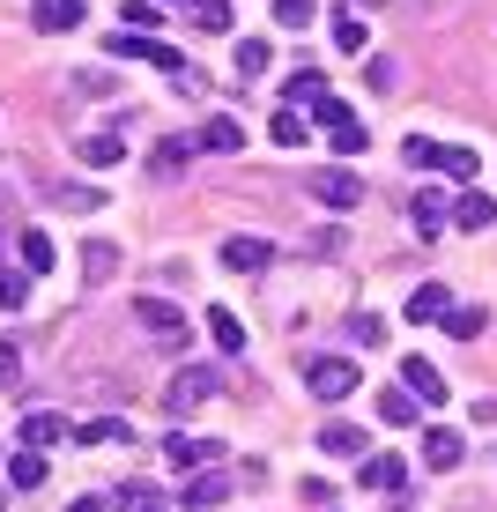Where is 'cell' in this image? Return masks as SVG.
Masks as SVG:
<instances>
[{
	"label": "cell",
	"mask_w": 497,
	"mask_h": 512,
	"mask_svg": "<svg viewBox=\"0 0 497 512\" xmlns=\"http://www.w3.org/2000/svg\"><path fill=\"white\" fill-rule=\"evenodd\" d=\"M357 386H364V372H357L349 357H312V364H305V394H312V401H349Z\"/></svg>",
	"instance_id": "1"
},
{
	"label": "cell",
	"mask_w": 497,
	"mask_h": 512,
	"mask_svg": "<svg viewBox=\"0 0 497 512\" xmlns=\"http://www.w3.org/2000/svg\"><path fill=\"white\" fill-rule=\"evenodd\" d=\"M305 193H312V201H327V208H357L364 201V179H357V171H342V164H327V171H305Z\"/></svg>",
	"instance_id": "2"
},
{
	"label": "cell",
	"mask_w": 497,
	"mask_h": 512,
	"mask_svg": "<svg viewBox=\"0 0 497 512\" xmlns=\"http://www.w3.org/2000/svg\"><path fill=\"white\" fill-rule=\"evenodd\" d=\"M216 394V364H186L179 379H171V394H164V409L171 416H186V409H201V401Z\"/></svg>",
	"instance_id": "3"
},
{
	"label": "cell",
	"mask_w": 497,
	"mask_h": 512,
	"mask_svg": "<svg viewBox=\"0 0 497 512\" xmlns=\"http://www.w3.org/2000/svg\"><path fill=\"white\" fill-rule=\"evenodd\" d=\"M134 320L156 334V342H186V312L171 297H134Z\"/></svg>",
	"instance_id": "4"
},
{
	"label": "cell",
	"mask_w": 497,
	"mask_h": 512,
	"mask_svg": "<svg viewBox=\"0 0 497 512\" xmlns=\"http://www.w3.org/2000/svg\"><path fill=\"white\" fill-rule=\"evenodd\" d=\"M460 461H468L460 431H453V423H431V431H423V468H431V475H453Z\"/></svg>",
	"instance_id": "5"
},
{
	"label": "cell",
	"mask_w": 497,
	"mask_h": 512,
	"mask_svg": "<svg viewBox=\"0 0 497 512\" xmlns=\"http://www.w3.org/2000/svg\"><path fill=\"white\" fill-rule=\"evenodd\" d=\"M401 386H408V394L423 401V409H438V401L453 394V386H446V372H438L431 357H408V364H401Z\"/></svg>",
	"instance_id": "6"
},
{
	"label": "cell",
	"mask_w": 497,
	"mask_h": 512,
	"mask_svg": "<svg viewBox=\"0 0 497 512\" xmlns=\"http://www.w3.org/2000/svg\"><path fill=\"white\" fill-rule=\"evenodd\" d=\"M446 312H453L446 282H416V290H408V320H416V327H446Z\"/></svg>",
	"instance_id": "7"
},
{
	"label": "cell",
	"mask_w": 497,
	"mask_h": 512,
	"mask_svg": "<svg viewBox=\"0 0 497 512\" xmlns=\"http://www.w3.org/2000/svg\"><path fill=\"white\" fill-rule=\"evenodd\" d=\"M268 260H275V245H268V238H245V231H238V238H223V268H230V275H260Z\"/></svg>",
	"instance_id": "8"
},
{
	"label": "cell",
	"mask_w": 497,
	"mask_h": 512,
	"mask_svg": "<svg viewBox=\"0 0 497 512\" xmlns=\"http://www.w3.org/2000/svg\"><path fill=\"white\" fill-rule=\"evenodd\" d=\"M82 15H90V0H30V23H38L45 38H60V30H75Z\"/></svg>",
	"instance_id": "9"
},
{
	"label": "cell",
	"mask_w": 497,
	"mask_h": 512,
	"mask_svg": "<svg viewBox=\"0 0 497 512\" xmlns=\"http://www.w3.org/2000/svg\"><path fill=\"white\" fill-rule=\"evenodd\" d=\"M15 438L45 453V446H60V438H75V431H67V416H60V409H30V416H23V431H15Z\"/></svg>",
	"instance_id": "10"
},
{
	"label": "cell",
	"mask_w": 497,
	"mask_h": 512,
	"mask_svg": "<svg viewBox=\"0 0 497 512\" xmlns=\"http://www.w3.org/2000/svg\"><path fill=\"white\" fill-rule=\"evenodd\" d=\"M364 490H379V498H394V490L408 483V461H394V453H371V461H357Z\"/></svg>",
	"instance_id": "11"
},
{
	"label": "cell",
	"mask_w": 497,
	"mask_h": 512,
	"mask_svg": "<svg viewBox=\"0 0 497 512\" xmlns=\"http://www.w3.org/2000/svg\"><path fill=\"white\" fill-rule=\"evenodd\" d=\"M216 453H223L216 438H186V431H171V438H164V461H171V468H208Z\"/></svg>",
	"instance_id": "12"
},
{
	"label": "cell",
	"mask_w": 497,
	"mask_h": 512,
	"mask_svg": "<svg viewBox=\"0 0 497 512\" xmlns=\"http://www.w3.org/2000/svg\"><path fill=\"white\" fill-rule=\"evenodd\" d=\"M319 453H334V461H364V431H357V423H342V416L319 423Z\"/></svg>",
	"instance_id": "13"
},
{
	"label": "cell",
	"mask_w": 497,
	"mask_h": 512,
	"mask_svg": "<svg viewBox=\"0 0 497 512\" xmlns=\"http://www.w3.org/2000/svg\"><path fill=\"white\" fill-rule=\"evenodd\" d=\"M223 498H230V475H223V468H193V483H186V505H193V512H216Z\"/></svg>",
	"instance_id": "14"
},
{
	"label": "cell",
	"mask_w": 497,
	"mask_h": 512,
	"mask_svg": "<svg viewBox=\"0 0 497 512\" xmlns=\"http://www.w3.org/2000/svg\"><path fill=\"white\" fill-rule=\"evenodd\" d=\"M453 223H460V231H490V223H497V201H490L483 186H468V193L453 201Z\"/></svg>",
	"instance_id": "15"
},
{
	"label": "cell",
	"mask_w": 497,
	"mask_h": 512,
	"mask_svg": "<svg viewBox=\"0 0 497 512\" xmlns=\"http://www.w3.org/2000/svg\"><path fill=\"white\" fill-rule=\"evenodd\" d=\"M208 342H216L223 357H245V320L223 312V305H208Z\"/></svg>",
	"instance_id": "16"
},
{
	"label": "cell",
	"mask_w": 497,
	"mask_h": 512,
	"mask_svg": "<svg viewBox=\"0 0 497 512\" xmlns=\"http://www.w3.org/2000/svg\"><path fill=\"white\" fill-rule=\"evenodd\" d=\"M75 156H82L90 171H112L119 156H127V141H119V134H82V141H75Z\"/></svg>",
	"instance_id": "17"
},
{
	"label": "cell",
	"mask_w": 497,
	"mask_h": 512,
	"mask_svg": "<svg viewBox=\"0 0 497 512\" xmlns=\"http://www.w3.org/2000/svg\"><path fill=\"white\" fill-rule=\"evenodd\" d=\"M193 149H208V156H238V149H245V127H238V119H208Z\"/></svg>",
	"instance_id": "18"
},
{
	"label": "cell",
	"mask_w": 497,
	"mask_h": 512,
	"mask_svg": "<svg viewBox=\"0 0 497 512\" xmlns=\"http://www.w3.org/2000/svg\"><path fill=\"white\" fill-rule=\"evenodd\" d=\"M446 216H453V208H446V193H431V186H423V193H416V208H408V223H416L423 238H438V231H446Z\"/></svg>",
	"instance_id": "19"
},
{
	"label": "cell",
	"mask_w": 497,
	"mask_h": 512,
	"mask_svg": "<svg viewBox=\"0 0 497 512\" xmlns=\"http://www.w3.org/2000/svg\"><path fill=\"white\" fill-rule=\"evenodd\" d=\"M112 275H119V245L90 238V245H82V282H112Z\"/></svg>",
	"instance_id": "20"
},
{
	"label": "cell",
	"mask_w": 497,
	"mask_h": 512,
	"mask_svg": "<svg viewBox=\"0 0 497 512\" xmlns=\"http://www.w3.org/2000/svg\"><path fill=\"white\" fill-rule=\"evenodd\" d=\"M112 505H119V512H171L156 483H119V490H112Z\"/></svg>",
	"instance_id": "21"
},
{
	"label": "cell",
	"mask_w": 497,
	"mask_h": 512,
	"mask_svg": "<svg viewBox=\"0 0 497 512\" xmlns=\"http://www.w3.org/2000/svg\"><path fill=\"white\" fill-rule=\"evenodd\" d=\"M268 134L282 141V149H305V134H312V119H305V112H297V104H282V112L268 119Z\"/></svg>",
	"instance_id": "22"
},
{
	"label": "cell",
	"mask_w": 497,
	"mask_h": 512,
	"mask_svg": "<svg viewBox=\"0 0 497 512\" xmlns=\"http://www.w3.org/2000/svg\"><path fill=\"white\" fill-rule=\"evenodd\" d=\"M8 483H15V490H38V483H45V453H38V446L8 453Z\"/></svg>",
	"instance_id": "23"
},
{
	"label": "cell",
	"mask_w": 497,
	"mask_h": 512,
	"mask_svg": "<svg viewBox=\"0 0 497 512\" xmlns=\"http://www.w3.org/2000/svg\"><path fill=\"white\" fill-rule=\"evenodd\" d=\"M15 253H23V268H30V275L60 268V253H52V238H45V231H23V238H15Z\"/></svg>",
	"instance_id": "24"
},
{
	"label": "cell",
	"mask_w": 497,
	"mask_h": 512,
	"mask_svg": "<svg viewBox=\"0 0 497 512\" xmlns=\"http://www.w3.org/2000/svg\"><path fill=\"white\" fill-rule=\"evenodd\" d=\"M268 60H275V52H268V38H238V52H230L238 82H245V75H268Z\"/></svg>",
	"instance_id": "25"
},
{
	"label": "cell",
	"mask_w": 497,
	"mask_h": 512,
	"mask_svg": "<svg viewBox=\"0 0 497 512\" xmlns=\"http://www.w3.org/2000/svg\"><path fill=\"white\" fill-rule=\"evenodd\" d=\"M30 305V268H8L0 260V312H23Z\"/></svg>",
	"instance_id": "26"
},
{
	"label": "cell",
	"mask_w": 497,
	"mask_h": 512,
	"mask_svg": "<svg viewBox=\"0 0 497 512\" xmlns=\"http://www.w3.org/2000/svg\"><path fill=\"white\" fill-rule=\"evenodd\" d=\"M312 97H327V75H319V67H297V75L282 82V104H312Z\"/></svg>",
	"instance_id": "27"
},
{
	"label": "cell",
	"mask_w": 497,
	"mask_h": 512,
	"mask_svg": "<svg viewBox=\"0 0 497 512\" xmlns=\"http://www.w3.org/2000/svg\"><path fill=\"white\" fill-rule=\"evenodd\" d=\"M483 327H490V312H483V305H453V312H446V334H453V342H475Z\"/></svg>",
	"instance_id": "28"
},
{
	"label": "cell",
	"mask_w": 497,
	"mask_h": 512,
	"mask_svg": "<svg viewBox=\"0 0 497 512\" xmlns=\"http://www.w3.org/2000/svg\"><path fill=\"white\" fill-rule=\"evenodd\" d=\"M379 423H401L408 431V423H416V394H408V386H386L379 394Z\"/></svg>",
	"instance_id": "29"
},
{
	"label": "cell",
	"mask_w": 497,
	"mask_h": 512,
	"mask_svg": "<svg viewBox=\"0 0 497 512\" xmlns=\"http://www.w3.org/2000/svg\"><path fill=\"white\" fill-rule=\"evenodd\" d=\"M119 438H134V431L119 416H97V423H82V431H75V446H119Z\"/></svg>",
	"instance_id": "30"
},
{
	"label": "cell",
	"mask_w": 497,
	"mask_h": 512,
	"mask_svg": "<svg viewBox=\"0 0 497 512\" xmlns=\"http://www.w3.org/2000/svg\"><path fill=\"white\" fill-rule=\"evenodd\" d=\"M193 30L223 38V30H230V0H193Z\"/></svg>",
	"instance_id": "31"
},
{
	"label": "cell",
	"mask_w": 497,
	"mask_h": 512,
	"mask_svg": "<svg viewBox=\"0 0 497 512\" xmlns=\"http://www.w3.org/2000/svg\"><path fill=\"white\" fill-rule=\"evenodd\" d=\"M438 171H446V179H475V171H483V156H475L468 141H446V164H438Z\"/></svg>",
	"instance_id": "32"
},
{
	"label": "cell",
	"mask_w": 497,
	"mask_h": 512,
	"mask_svg": "<svg viewBox=\"0 0 497 512\" xmlns=\"http://www.w3.org/2000/svg\"><path fill=\"white\" fill-rule=\"evenodd\" d=\"M119 23H127V30H141V38H149V30L164 23V15H156V0H119Z\"/></svg>",
	"instance_id": "33"
},
{
	"label": "cell",
	"mask_w": 497,
	"mask_h": 512,
	"mask_svg": "<svg viewBox=\"0 0 497 512\" xmlns=\"http://www.w3.org/2000/svg\"><path fill=\"white\" fill-rule=\"evenodd\" d=\"M401 156H408V171H438V164H446V141H423V134H416Z\"/></svg>",
	"instance_id": "34"
},
{
	"label": "cell",
	"mask_w": 497,
	"mask_h": 512,
	"mask_svg": "<svg viewBox=\"0 0 497 512\" xmlns=\"http://www.w3.org/2000/svg\"><path fill=\"white\" fill-rule=\"evenodd\" d=\"M312 15H319V0H275V23L282 30H305Z\"/></svg>",
	"instance_id": "35"
},
{
	"label": "cell",
	"mask_w": 497,
	"mask_h": 512,
	"mask_svg": "<svg viewBox=\"0 0 497 512\" xmlns=\"http://www.w3.org/2000/svg\"><path fill=\"white\" fill-rule=\"evenodd\" d=\"M349 342H357V349H379V342H386V320H371V312H357V320H349Z\"/></svg>",
	"instance_id": "36"
},
{
	"label": "cell",
	"mask_w": 497,
	"mask_h": 512,
	"mask_svg": "<svg viewBox=\"0 0 497 512\" xmlns=\"http://www.w3.org/2000/svg\"><path fill=\"white\" fill-rule=\"evenodd\" d=\"M334 52H364V15H342V23H334Z\"/></svg>",
	"instance_id": "37"
},
{
	"label": "cell",
	"mask_w": 497,
	"mask_h": 512,
	"mask_svg": "<svg viewBox=\"0 0 497 512\" xmlns=\"http://www.w3.org/2000/svg\"><path fill=\"white\" fill-rule=\"evenodd\" d=\"M67 208H75V216H97V208H104V186H67Z\"/></svg>",
	"instance_id": "38"
},
{
	"label": "cell",
	"mask_w": 497,
	"mask_h": 512,
	"mask_svg": "<svg viewBox=\"0 0 497 512\" xmlns=\"http://www.w3.org/2000/svg\"><path fill=\"white\" fill-rule=\"evenodd\" d=\"M15 379H23V349H15V342H0V394H8Z\"/></svg>",
	"instance_id": "39"
},
{
	"label": "cell",
	"mask_w": 497,
	"mask_h": 512,
	"mask_svg": "<svg viewBox=\"0 0 497 512\" xmlns=\"http://www.w3.org/2000/svg\"><path fill=\"white\" fill-rule=\"evenodd\" d=\"M112 498H67V512H104Z\"/></svg>",
	"instance_id": "40"
}]
</instances>
